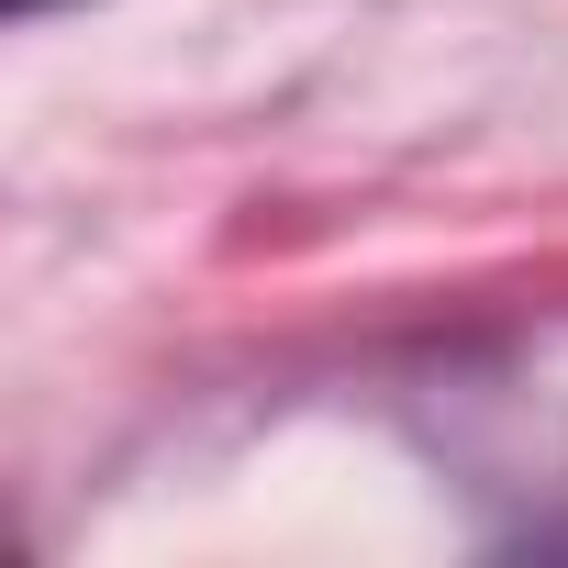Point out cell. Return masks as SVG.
<instances>
[{"label":"cell","mask_w":568,"mask_h":568,"mask_svg":"<svg viewBox=\"0 0 568 568\" xmlns=\"http://www.w3.org/2000/svg\"><path fill=\"white\" fill-rule=\"evenodd\" d=\"M12 12H45V0H12Z\"/></svg>","instance_id":"obj_1"}]
</instances>
